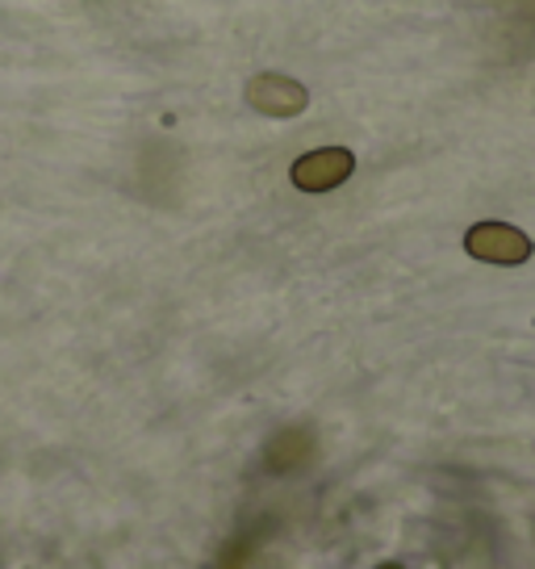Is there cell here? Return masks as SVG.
Returning a JSON list of instances; mask_svg holds the SVG:
<instances>
[{"label": "cell", "mask_w": 535, "mask_h": 569, "mask_svg": "<svg viewBox=\"0 0 535 569\" xmlns=\"http://www.w3.org/2000/svg\"><path fill=\"white\" fill-rule=\"evenodd\" d=\"M356 172V156L347 147H319L302 160H293L289 180L302 189V193H331L340 189L343 180Z\"/></svg>", "instance_id": "cell-2"}, {"label": "cell", "mask_w": 535, "mask_h": 569, "mask_svg": "<svg viewBox=\"0 0 535 569\" xmlns=\"http://www.w3.org/2000/svg\"><path fill=\"white\" fill-rule=\"evenodd\" d=\"M381 569H402V566H397V561H390V566H381Z\"/></svg>", "instance_id": "cell-4"}, {"label": "cell", "mask_w": 535, "mask_h": 569, "mask_svg": "<svg viewBox=\"0 0 535 569\" xmlns=\"http://www.w3.org/2000/svg\"><path fill=\"white\" fill-rule=\"evenodd\" d=\"M248 106L255 113H268V118H297L310 106V92L305 84H297L293 76H281V71H260L248 84Z\"/></svg>", "instance_id": "cell-3"}, {"label": "cell", "mask_w": 535, "mask_h": 569, "mask_svg": "<svg viewBox=\"0 0 535 569\" xmlns=\"http://www.w3.org/2000/svg\"><path fill=\"white\" fill-rule=\"evenodd\" d=\"M464 251L473 260H482V264L515 268L532 260L535 243L518 227H511V222H477V227H468V234H464Z\"/></svg>", "instance_id": "cell-1"}]
</instances>
